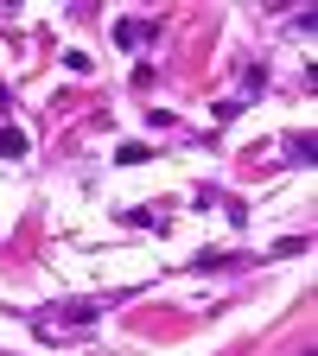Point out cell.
<instances>
[{
  "label": "cell",
  "instance_id": "6da1fadb",
  "mask_svg": "<svg viewBox=\"0 0 318 356\" xmlns=\"http://www.w3.org/2000/svg\"><path fill=\"white\" fill-rule=\"evenodd\" d=\"M153 38H159L153 19H115V44H121V51H147Z\"/></svg>",
  "mask_w": 318,
  "mask_h": 356
},
{
  "label": "cell",
  "instance_id": "7a4b0ae2",
  "mask_svg": "<svg viewBox=\"0 0 318 356\" xmlns=\"http://www.w3.org/2000/svg\"><path fill=\"white\" fill-rule=\"evenodd\" d=\"M261 89H267V64H248V70H242V96H236V108H242L248 96H261Z\"/></svg>",
  "mask_w": 318,
  "mask_h": 356
},
{
  "label": "cell",
  "instance_id": "3957f363",
  "mask_svg": "<svg viewBox=\"0 0 318 356\" xmlns=\"http://www.w3.org/2000/svg\"><path fill=\"white\" fill-rule=\"evenodd\" d=\"M26 153V127H0V159H19Z\"/></svg>",
  "mask_w": 318,
  "mask_h": 356
},
{
  "label": "cell",
  "instance_id": "277c9868",
  "mask_svg": "<svg viewBox=\"0 0 318 356\" xmlns=\"http://www.w3.org/2000/svg\"><path fill=\"white\" fill-rule=\"evenodd\" d=\"M115 159H121V165H147V159H153V147H141V140H127V147H121Z\"/></svg>",
  "mask_w": 318,
  "mask_h": 356
},
{
  "label": "cell",
  "instance_id": "5b68a950",
  "mask_svg": "<svg viewBox=\"0 0 318 356\" xmlns=\"http://www.w3.org/2000/svg\"><path fill=\"white\" fill-rule=\"evenodd\" d=\"M0 108H13V102H7V83H0Z\"/></svg>",
  "mask_w": 318,
  "mask_h": 356
}]
</instances>
